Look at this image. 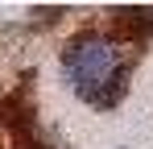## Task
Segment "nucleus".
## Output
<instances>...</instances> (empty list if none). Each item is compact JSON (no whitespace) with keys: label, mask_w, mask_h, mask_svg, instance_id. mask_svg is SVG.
Instances as JSON below:
<instances>
[{"label":"nucleus","mask_w":153,"mask_h":149,"mask_svg":"<svg viewBox=\"0 0 153 149\" xmlns=\"http://www.w3.org/2000/svg\"><path fill=\"white\" fill-rule=\"evenodd\" d=\"M62 74L75 87L79 99H87L95 108H108L124 91L128 58H124L116 37H108V33H79L62 50Z\"/></svg>","instance_id":"obj_1"}]
</instances>
